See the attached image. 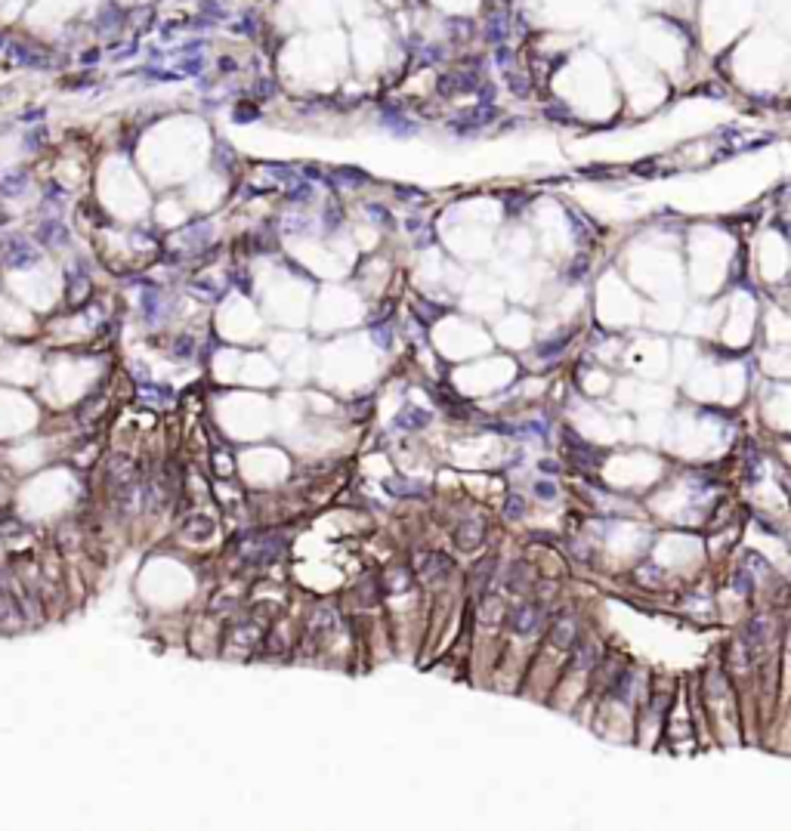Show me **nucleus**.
I'll return each instance as SVG.
<instances>
[{"instance_id": "nucleus-1", "label": "nucleus", "mask_w": 791, "mask_h": 831, "mask_svg": "<svg viewBox=\"0 0 791 831\" xmlns=\"http://www.w3.org/2000/svg\"><path fill=\"white\" fill-rule=\"evenodd\" d=\"M127 28V9L115 4V0H102L96 9V19H93V31L99 37H118Z\"/></svg>"}, {"instance_id": "nucleus-2", "label": "nucleus", "mask_w": 791, "mask_h": 831, "mask_svg": "<svg viewBox=\"0 0 791 831\" xmlns=\"http://www.w3.org/2000/svg\"><path fill=\"white\" fill-rule=\"evenodd\" d=\"M4 53H6L16 65H22V68H34V71H41V68H50V65H53L50 50H37V46H28V44H6V50H4Z\"/></svg>"}, {"instance_id": "nucleus-3", "label": "nucleus", "mask_w": 791, "mask_h": 831, "mask_svg": "<svg viewBox=\"0 0 791 831\" xmlns=\"http://www.w3.org/2000/svg\"><path fill=\"white\" fill-rule=\"evenodd\" d=\"M541 621H544L541 606H532V603L516 606V609L507 615V628L516 631V633H532V631L541 628Z\"/></svg>"}, {"instance_id": "nucleus-4", "label": "nucleus", "mask_w": 791, "mask_h": 831, "mask_svg": "<svg viewBox=\"0 0 791 831\" xmlns=\"http://www.w3.org/2000/svg\"><path fill=\"white\" fill-rule=\"evenodd\" d=\"M770 640H773V624H770L767 618H751L748 628H745V640H742V646L755 656V652H764L770 646Z\"/></svg>"}, {"instance_id": "nucleus-5", "label": "nucleus", "mask_w": 791, "mask_h": 831, "mask_svg": "<svg viewBox=\"0 0 791 831\" xmlns=\"http://www.w3.org/2000/svg\"><path fill=\"white\" fill-rule=\"evenodd\" d=\"M451 563L442 554H421L417 556V575L427 578V581H439V578L449 575Z\"/></svg>"}, {"instance_id": "nucleus-6", "label": "nucleus", "mask_w": 791, "mask_h": 831, "mask_svg": "<svg viewBox=\"0 0 791 831\" xmlns=\"http://www.w3.org/2000/svg\"><path fill=\"white\" fill-rule=\"evenodd\" d=\"M575 637H578V628H575V621L569 618V615H563V618H556V624H553V633H551V640L556 643V646L569 649V646H575Z\"/></svg>"}, {"instance_id": "nucleus-7", "label": "nucleus", "mask_w": 791, "mask_h": 831, "mask_svg": "<svg viewBox=\"0 0 791 831\" xmlns=\"http://www.w3.org/2000/svg\"><path fill=\"white\" fill-rule=\"evenodd\" d=\"M454 541H458L464 550L482 544V522L479 519H467L464 526H458V531H454Z\"/></svg>"}, {"instance_id": "nucleus-8", "label": "nucleus", "mask_w": 791, "mask_h": 831, "mask_svg": "<svg viewBox=\"0 0 791 831\" xmlns=\"http://www.w3.org/2000/svg\"><path fill=\"white\" fill-rule=\"evenodd\" d=\"M597 658H600V652H597V646H593V643H581V646H578V649H575L572 668H575V671H591L593 665H597Z\"/></svg>"}, {"instance_id": "nucleus-9", "label": "nucleus", "mask_w": 791, "mask_h": 831, "mask_svg": "<svg viewBox=\"0 0 791 831\" xmlns=\"http://www.w3.org/2000/svg\"><path fill=\"white\" fill-rule=\"evenodd\" d=\"M198 16H204V19H210L213 25L217 22H223V19L229 16V9L220 4V0H198Z\"/></svg>"}, {"instance_id": "nucleus-10", "label": "nucleus", "mask_w": 791, "mask_h": 831, "mask_svg": "<svg viewBox=\"0 0 791 831\" xmlns=\"http://www.w3.org/2000/svg\"><path fill=\"white\" fill-rule=\"evenodd\" d=\"M523 584H526V566H514L507 587H510V591H523Z\"/></svg>"}, {"instance_id": "nucleus-11", "label": "nucleus", "mask_w": 791, "mask_h": 831, "mask_svg": "<svg viewBox=\"0 0 791 831\" xmlns=\"http://www.w3.org/2000/svg\"><path fill=\"white\" fill-rule=\"evenodd\" d=\"M405 584H408V569H396V572L389 575V584H387V587H389V591H396V593H399V591H402Z\"/></svg>"}, {"instance_id": "nucleus-12", "label": "nucleus", "mask_w": 791, "mask_h": 831, "mask_svg": "<svg viewBox=\"0 0 791 831\" xmlns=\"http://www.w3.org/2000/svg\"><path fill=\"white\" fill-rule=\"evenodd\" d=\"M99 59H102V50H99V46H90L87 53H81V62H83V65H96Z\"/></svg>"}, {"instance_id": "nucleus-13", "label": "nucleus", "mask_w": 791, "mask_h": 831, "mask_svg": "<svg viewBox=\"0 0 791 831\" xmlns=\"http://www.w3.org/2000/svg\"><path fill=\"white\" fill-rule=\"evenodd\" d=\"M733 584H736L739 591H751V581H748V572H745V569H739L736 578H733Z\"/></svg>"}, {"instance_id": "nucleus-14", "label": "nucleus", "mask_w": 791, "mask_h": 831, "mask_svg": "<svg viewBox=\"0 0 791 831\" xmlns=\"http://www.w3.org/2000/svg\"><path fill=\"white\" fill-rule=\"evenodd\" d=\"M556 494V489L553 485H547V482H538V498H544V501H551Z\"/></svg>"}, {"instance_id": "nucleus-15", "label": "nucleus", "mask_w": 791, "mask_h": 831, "mask_svg": "<svg viewBox=\"0 0 791 831\" xmlns=\"http://www.w3.org/2000/svg\"><path fill=\"white\" fill-rule=\"evenodd\" d=\"M519 510H523V504H519V501L514 498V501H510V507H507V513H514V516H516V513H519Z\"/></svg>"}]
</instances>
